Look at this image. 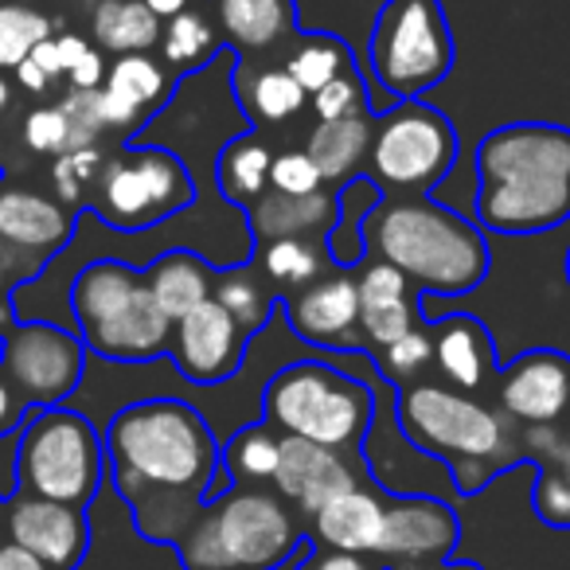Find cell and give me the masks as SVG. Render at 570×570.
Returning <instances> with one entry per match:
<instances>
[{"mask_svg":"<svg viewBox=\"0 0 570 570\" xmlns=\"http://www.w3.org/2000/svg\"><path fill=\"white\" fill-rule=\"evenodd\" d=\"M438 336H434V364L442 372V383L476 395L484 383L497 372V352H492L489 328L476 317H434Z\"/></svg>","mask_w":570,"mask_h":570,"instance_id":"7402d4cb","label":"cell"},{"mask_svg":"<svg viewBox=\"0 0 570 570\" xmlns=\"http://www.w3.org/2000/svg\"><path fill=\"white\" fill-rule=\"evenodd\" d=\"M215 40H219L215 24L196 9L173 17L165 24V32H160L165 59L173 67H180V71H196V67H204L207 59H212V51H215Z\"/></svg>","mask_w":570,"mask_h":570,"instance_id":"e575fe53","label":"cell"},{"mask_svg":"<svg viewBox=\"0 0 570 570\" xmlns=\"http://www.w3.org/2000/svg\"><path fill=\"white\" fill-rule=\"evenodd\" d=\"M4 535L28 547L51 570H79L90 551L87 508L28 497V492H17L4 504Z\"/></svg>","mask_w":570,"mask_h":570,"instance_id":"9a60e30c","label":"cell"},{"mask_svg":"<svg viewBox=\"0 0 570 570\" xmlns=\"http://www.w3.org/2000/svg\"><path fill=\"white\" fill-rule=\"evenodd\" d=\"M294 570H387L380 559H367V554L352 551H333V547H309L305 559Z\"/></svg>","mask_w":570,"mask_h":570,"instance_id":"ee69618b","label":"cell"},{"mask_svg":"<svg viewBox=\"0 0 570 570\" xmlns=\"http://www.w3.org/2000/svg\"><path fill=\"white\" fill-rule=\"evenodd\" d=\"M4 106H9V82L0 79V110H4Z\"/></svg>","mask_w":570,"mask_h":570,"instance_id":"11a10c76","label":"cell"},{"mask_svg":"<svg viewBox=\"0 0 570 570\" xmlns=\"http://www.w3.org/2000/svg\"><path fill=\"white\" fill-rule=\"evenodd\" d=\"M269 168H274L269 145L254 134H243L223 149L219 165H215V180L230 204L250 207L269 188Z\"/></svg>","mask_w":570,"mask_h":570,"instance_id":"f1b7e54d","label":"cell"},{"mask_svg":"<svg viewBox=\"0 0 570 570\" xmlns=\"http://www.w3.org/2000/svg\"><path fill=\"white\" fill-rule=\"evenodd\" d=\"M106 71H110V67H106L102 51L90 48L87 56H82L79 63H75L71 71H67V79H71L75 90H98L106 82Z\"/></svg>","mask_w":570,"mask_h":570,"instance_id":"7dc6e473","label":"cell"},{"mask_svg":"<svg viewBox=\"0 0 570 570\" xmlns=\"http://www.w3.org/2000/svg\"><path fill=\"white\" fill-rule=\"evenodd\" d=\"M269 484L285 504H294L313 520L325 504L356 489L360 476L344 453L302 442V438H282V458H277V473Z\"/></svg>","mask_w":570,"mask_h":570,"instance_id":"d6986e66","label":"cell"},{"mask_svg":"<svg viewBox=\"0 0 570 570\" xmlns=\"http://www.w3.org/2000/svg\"><path fill=\"white\" fill-rule=\"evenodd\" d=\"M28 414H32V411H28V403L17 395V387L9 383V375L0 372V438L24 426Z\"/></svg>","mask_w":570,"mask_h":570,"instance_id":"bcb514c9","label":"cell"},{"mask_svg":"<svg viewBox=\"0 0 570 570\" xmlns=\"http://www.w3.org/2000/svg\"><path fill=\"white\" fill-rule=\"evenodd\" d=\"M0 372L9 375L28 411H51L75 395L87 372V344L67 328L32 321L0 341Z\"/></svg>","mask_w":570,"mask_h":570,"instance_id":"7c38bea8","label":"cell"},{"mask_svg":"<svg viewBox=\"0 0 570 570\" xmlns=\"http://www.w3.org/2000/svg\"><path fill=\"white\" fill-rule=\"evenodd\" d=\"M196 204V184L176 153L134 145L102 160L95 180V212L118 230H149Z\"/></svg>","mask_w":570,"mask_h":570,"instance_id":"30bf717a","label":"cell"},{"mask_svg":"<svg viewBox=\"0 0 570 570\" xmlns=\"http://www.w3.org/2000/svg\"><path fill=\"white\" fill-rule=\"evenodd\" d=\"M567 282H570V250H567Z\"/></svg>","mask_w":570,"mask_h":570,"instance_id":"94428289","label":"cell"},{"mask_svg":"<svg viewBox=\"0 0 570 570\" xmlns=\"http://www.w3.org/2000/svg\"><path fill=\"white\" fill-rule=\"evenodd\" d=\"M212 297L238 321V328H243L246 336L262 333L269 313H274V297L262 289V282L250 274V269H227L223 277H215Z\"/></svg>","mask_w":570,"mask_h":570,"instance_id":"d6a6232c","label":"cell"},{"mask_svg":"<svg viewBox=\"0 0 570 570\" xmlns=\"http://www.w3.org/2000/svg\"><path fill=\"white\" fill-rule=\"evenodd\" d=\"M364 250L438 297H461L489 277L481 227L426 196H383L364 215Z\"/></svg>","mask_w":570,"mask_h":570,"instance_id":"3957f363","label":"cell"},{"mask_svg":"<svg viewBox=\"0 0 570 570\" xmlns=\"http://www.w3.org/2000/svg\"><path fill=\"white\" fill-rule=\"evenodd\" d=\"M285 321L313 348H364L356 277L321 274L285 302Z\"/></svg>","mask_w":570,"mask_h":570,"instance_id":"ac0fdd59","label":"cell"},{"mask_svg":"<svg viewBox=\"0 0 570 570\" xmlns=\"http://www.w3.org/2000/svg\"><path fill=\"white\" fill-rule=\"evenodd\" d=\"M277 458H282V434L269 422H254L223 445V473L230 489H258L274 481Z\"/></svg>","mask_w":570,"mask_h":570,"instance_id":"83f0119b","label":"cell"},{"mask_svg":"<svg viewBox=\"0 0 570 570\" xmlns=\"http://www.w3.org/2000/svg\"><path fill=\"white\" fill-rule=\"evenodd\" d=\"M0 570H51L43 559H36L28 547H20V543H12L9 535L0 539Z\"/></svg>","mask_w":570,"mask_h":570,"instance_id":"c3c4849f","label":"cell"},{"mask_svg":"<svg viewBox=\"0 0 570 570\" xmlns=\"http://www.w3.org/2000/svg\"><path fill=\"white\" fill-rule=\"evenodd\" d=\"M258 266L269 282L285 289H305L321 277V250L313 238H274L262 246Z\"/></svg>","mask_w":570,"mask_h":570,"instance_id":"836d02e7","label":"cell"},{"mask_svg":"<svg viewBox=\"0 0 570 570\" xmlns=\"http://www.w3.org/2000/svg\"><path fill=\"white\" fill-rule=\"evenodd\" d=\"M399 430L419 453L445 461L461 497H473L497 473L528 461L523 430L504 419L500 406L481 403L450 383L419 380L399 387Z\"/></svg>","mask_w":570,"mask_h":570,"instance_id":"277c9868","label":"cell"},{"mask_svg":"<svg viewBox=\"0 0 570 570\" xmlns=\"http://www.w3.org/2000/svg\"><path fill=\"white\" fill-rule=\"evenodd\" d=\"M383 520H387V497L356 484L352 492L336 497L333 504H325L313 515V539L321 547H333V551L380 559Z\"/></svg>","mask_w":570,"mask_h":570,"instance_id":"44dd1931","label":"cell"},{"mask_svg":"<svg viewBox=\"0 0 570 570\" xmlns=\"http://www.w3.org/2000/svg\"><path fill=\"white\" fill-rule=\"evenodd\" d=\"M531 508L547 528H570V484L554 469L539 465V476L531 484Z\"/></svg>","mask_w":570,"mask_h":570,"instance_id":"b9f144b4","label":"cell"},{"mask_svg":"<svg viewBox=\"0 0 570 570\" xmlns=\"http://www.w3.org/2000/svg\"><path fill=\"white\" fill-rule=\"evenodd\" d=\"M145 282H149L160 313H165L173 325L180 317H188L196 305L212 302V294H215L212 266L191 250H165L145 269Z\"/></svg>","mask_w":570,"mask_h":570,"instance_id":"d4e9b609","label":"cell"},{"mask_svg":"<svg viewBox=\"0 0 570 570\" xmlns=\"http://www.w3.org/2000/svg\"><path fill=\"white\" fill-rule=\"evenodd\" d=\"M95 40L110 56H145L160 43V20L141 0H102L90 17Z\"/></svg>","mask_w":570,"mask_h":570,"instance_id":"4316f807","label":"cell"},{"mask_svg":"<svg viewBox=\"0 0 570 570\" xmlns=\"http://www.w3.org/2000/svg\"><path fill=\"white\" fill-rule=\"evenodd\" d=\"M168 352H173L184 380L199 383V387H215V383L230 380L243 367L246 333L212 297V302L196 305L188 317L176 321Z\"/></svg>","mask_w":570,"mask_h":570,"instance_id":"2e32d148","label":"cell"},{"mask_svg":"<svg viewBox=\"0 0 570 570\" xmlns=\"http://www.w3.org/2000/svg\"><path fill=\"white\" fill-rule=\"evenodd\" d=\"M71 309L87 352L118 364H145L168 352L173 321L160 313L145 269L118 258H98L79 269L71 285Z\"/></svg>","mask_w":570,"mask_h":570,"instance_id":"8992f818","label":"cell"},{"mask_svg":"<svg viewBox=\"0 0 570 570\" xmlns=\"http://www.w3.org/2000/svg\"><path fill=\"white\" fill-rule=\"evenodd\" d=\"M313 114L317 121H336V118H352V114H367V87L364 75L352 67L341 79H333L325 90L313 95Z\"/></svg>","mask_w":570,"mask_h":570,"instance_id":"f35d334b","label":"cell"},{"mask_svg":"<svg viewBox=\"0 0 570 570\" xmlns=\"http://www.w3.org/2000/svg\"><path fill=\"white\" fill-rule=\"evenodd\" d=\"M56 43H59V59H63V75L71 71V67L79 63L90 48H95V43H90L87 36H79V32H59Z\"/></svg>","mask_w":570,"mask_h":570,"instance_id":"681fc988","label":"cell"},{"mask_svg":"<svg viewBox=\"0 0 570 570\" xmlns=\"http://www.w3.org/2000/svg\"><path fill=\"white\" fill-rule=\"evenodd\" d=\"M17 79H20V87L32 90V95H48V90H51V79L32 63V59H24V63L17 67Z\"/></svg>","mask_w":570,"mask_h":570,"instance_id":"816d5d0a","label":"cell"},{"mask_svg":"<svg viewBox=\"0 0 570 570\" xmlns=\"http://www.w3.org/2000/svg\"><path fill=\"white\" fill-rule=\"evenodd\" d=\"M141 4L157 20H173V17H180V12H188V0H141Z\"/></svg>","mask_w":570,"mask_h":570,"instance_id":"f5cc1de1","label":"cell"},{"mask_svg":"<svg viewBox=\"0 0 570 570\" xmlns=\"http://www.w3.org/2000/svg\"><path fill=\"white\" fill-rule=\"evenodd\" d=\"M98 114H102V126L106 129H141V118L145 110L141 106H134L126 95H118V90L110 87H98Z\"/></svg>","mask_w":570,"mask_h":570,"instance_id":"f6af8a7d","label":"cell"},{"mask_svg":"<svg viewBox=\"0 0 570 570\" xmlns=\"http://www.w3.org/2000/svg\"><path fill=\"white\" fill-rule=\"evenodd\" d=\"M458 160V129L442 110L419 102H395L383 110L372 137V176L387 191H430Z\"/></svg>","mask_w":570,"mask_h":570,"instance_id":"8fae6325","label":"cell"},{"mask_svg":"<svg viewBox=\"0 0 570 570\" xmlns=\"http://www.w3.org/2000/svg\"><path fill=\"white\" fill-rule=\"evenodd\" d=\"M570 219V129L512 121L476 145V227L543 235Z\"/></svg>","mask_w":570,"mask_h":570,"instance_id":"7a4b0ae2","label":"cell"},{"mask_svg":"<svg viewBox=\"0 0 570 570\" xmlns=\"http://www.w3.org/2000/svg\"><path fill=\"white\" fill-rule=\"evenodd\" d=\"M102 87L126 95L141 110H153V106H160L168 98V75L149 56H118L110 63V71H106Z\"/></svg>","mask_w":570,"mask_h":570,"instance_id":"d590c367","label":"cell"},{"mask_svg":"<svg viewBox=\"0 0 570 570\" xmlns=\"http://www.w3.org/2000/svg\"><path fill=\"white\" fill-rule=\"evenodd\" d=\"M356 289H360V333H364V344H375V352L403 341L414 328V302L406 297L411 282L391 262L383 258L367 262L356 274Z\"/></svg>","mask_w":570,"mask_h":570,"instance_id":"ffe728a7","label":"cell"},{"mask_svg":"<svg viewBox=\"0 0 570 570\" xmlns=\"http://www.w3.org/2000/svg\"><path fill=\"white\" fill-rule=\"evenodd\" d=\"M75 235V212L32 188H0V258H32L36 269L56 258Z\"/></svg>","mask_w":570,"mask_h":570,"instance_id":"e0dca14e","label":"cell"},{"mask_svg":"<svg viewBox=\"0 0 570 570\" xmlns=\"http://www.w3.org/2000/svg\"><path fill=\"white\" fill-rule=\"evenodd\" d=\"M372 79L391 102H419L453 71V36L442 0H387L367 40Z\"/></svg>","mask_w":570,"mask_h":570,"instance_id":"9c48e42d","label":"cell"},{"mask_svg":"<svg viewBox=\"0 0 570 570\" xmlns=\"http://www.w3.org/2000/svg\"><path fill=\"white\" fill-rule=\"evenodd\" d=\"M28 59H32V63L40 67V71L48 75L51 82H56L59 75H63V59H59V43H56V36H51V40H43L40 48H36Z\"/></svg>","mask_w":570,"mask_h":570,"instance_id":"f907efd6","label":"cell"},{"mask_svg":"<svg viewBox=\"0 0 570 570\" xmlns=\"http://www.w3.org/2000/svg\"><path fill=\"white\" fill-rule=\"evenodd\" d=\"M356 67V59H352V48L344 40H336V36H305L302 43L294 48V56L285 59V71L294 75L297 82H302L305 95H317V90H325L333 79H341L344 71H352Z\"/></svg>","mask_w":570,"mask_h":570,"instance_id":"f546056e","label":"cell"},{"mask_svg":"<svg viewBox=\"0 0 570 570\" xmlns=\"http://www.w3.org/2000/svg\"><path fill=\"white\" fill-rule=\"evenodd\" d=\"M262 414L282 438H302L348 458L364 450L375 399L367 383L336 372L325 360H297L266 383Z\"/></svg>","mask_w":570,"mask_h":570,"instance_id":"52a82bcc","label":"cell"},{"mask_svg":"<svg viewBox=\"0 0 570 570\" xmlns=\"http://www.w3.org/2000/svg\"><path fill=\"white\" fill-rule=\"evenodd\" d=\"M102 153L90 145V149H75V153H59L56 157V168H51V176H56V196L63 207H79L82 196H87V188H95L98 173H102Z\"/></svg>","mask_w":570,"mask_h":570,"instance_id":"74e56055","label":"cell"},{"mask_svg":"<svg viewBox=\"0 0 570 570\" xmlns=\"http://www.w3.org/2000/svg\"><path fill=\"white\" fill-rule=\"evenodd\" d=\"M523 458L547 465L570 484V422L567 426H539L523 430Z\"/></svg>","mask_w":570,"mask_h":570,"instance_id":"ab89813d","label":"cell"},{"mask_svg":"<svg viewBox=\"0 0 570 570\" xmlns=\"http://www.w3.org/2000/svg\"><path fill=\"white\" fill-rule=\"evenodd\" d=\"M305 102H309V95H305L302 82L285 71V67H266V71H258L243 87L246 114L258 121H269V126H274V121L297 118V114L305 110Z\"/></svg>","mask_w":570,"mask_h":570,"instance_id":"4dcf8cb0","label":"cell"},{"mask_svg":"<svg viewBox=\"0 0 570 570\" xmlns=\"http://www.w3.org/2000/svg\"><path fill=\"white\" fill-rule=\"evenodd\" d=\"M497 406L523 430L567 426L570 422V356L554 348H531L500 372Z\"/></svg>","mask_w":570,"mask_h":570,"instance_id":"4fadbf2b","label":"cell"},{"mask_svg":"<svg viewBox=\"0 0 570 570\" xmlns=\"http://www.w3.org/2000/svg\"><path fill=\"white\" fill-rule=\"evenodd\" d=\"M9 4H36V0H9Z\"/></svg>","mask_w":570,"mask_h":570,"instance_id":"680465c9","label":"cell"},{"mask_svg":"<svg viewBox=\"0 0 570 570\" xmlns=\"http://www.w3.org/2000/svg\"><path fill=\"white\" fill-rule=\"evenodd\" d=\"M403 570H438V567H403Z\"/></svg>","mask_w":570,"mask_h":570,"instance_id":"91938a15","label":"cell"},{"mask_svg":"<svg viewBox=\"0 0 570 570\" xmlns=\"http://www.w3.org/2000/svg\"><path fill=\"white\" fill-rule=\"evenodd\" d=\"M106 473L149 543L176 547L223 473V450L196 406L145 399L110 419Z\"/></svg>","mask_w":570,"mask_h":570,"instance_id":"6da1fadb","label":"cell"},{"mask_svg":"<svg viewBox=\"0 0 570 570\" xmlns=\"http://www.w3.org/2000/svg\"><path fill=\"white\" fill-rule=\"evenodd\" d=\"M372 137H375L372 114L317 121L305 153H309V160L317 165L321 180H356L364 160L372 157Z\"/></svg>","mask_w":570,"mask_h":570,"instance_id":"484cf974","label":"cell"},{"mask_svg":"<svg viewBox=\"0 0 570 570\" xmlns=\"http://www.w3.org/2000/svg\"><path fill=\"white\" fill-rule=\"evenodd\" d=\"M0 531H4V500H0ZM4 539V535H0Z\"/></svg>","mask_w":570,"mask_h":570,"instance_id":"6f0895ef","label":"cell"},{"mask_svg":"<svg viewBox=\"0 0 570 570\" xmlns=\"http://www.w3.org/2000/svg\"><path fill=\"white\" fill-rule=\"evenodd\" d=\"M56 36V20L36 4H9L0 0V67L17 71L43 40Z\"/></svg>","mask_w":570,"mask_h":570,"instance_id":"1f68e13d","label":"cell"},{"mask_svg":"<svg viewBox=\"0 0 570 570\" xmlns=\"http://www.w3.org/2000/svg\"><path fill=\"white\" fill-rule=\"evenodd\" d=\"M102 481L106 445L90 419L67 406L28 414L17 445V492L87 508Z\"/></svg>","mask_w":570,"mask_h":570,"instance_id":"ba28073f","label":"cell"},{"mask_svg":"<svg viewBox=\"0 0 570 570\" xmlns=\"http://www.w3.org/2000/svg\"><path fill=\"white\" fill-rule=\"evenodd\" d=\"M461 539V523L445 500L438 497H387V520H383L380 562L383 567H442L450 562Z\"/></svg>","mask_w":570,"mask_h":570,"instance_id":"5bb4252c","label":"cell"},{"mask_svg":"<svg viewBox=\"0 0 570 570\" xmlns=\"http://www.w3.org/2000/svg\"><path fill=\"white\" fill-rule=\"evenodd\" d=\"M246 223L258 246L274 243V238H313L336 227V196L333 191H313V196H285V191L266 188L250 207H246Z\"/></svg>","mask_w":570,"mask_h":570,"instance_id":"603a6c76","label":"cell"},{"mask_svg":"<svg viewBox=\"0 0 570 570\" xmlns=\"http://www.w3.org/2000/svg\"><path fill=\"white\" fill-rule=\"evenodd\" d=\"M9 282H12V277H9V266H4V258H0V289H4Z\"/></svg>","mask_w":570,"mask_h":570,"instance_id":"9f6ffc18","label":"cell"},{"mask_svg":"<svg viewBox=\"0 0 570 570\" xmlns=\"http://www.w3.org/2000/svg\"><path fill=\"white\" fill-rule=\"evenodd\" d=\"M215 17V32L238 51H269L297 32L294 0H207Z\"/></svg>","mask_w":570,"mask_h":570,"instance_id":"cb8c5ba5","label":"cell"},{"mask_svg":"<svg viewBox=\"0 0 570 570\" xmlns=\"http://www.w3.org/2000/svg\"><path fill=\"white\" fill-rule=\"evenodd\" d=\"M17 325H20V321H17V309H12V297L0 289V341H4V336H9Z\"/></svg>","mask_w":570,"mask_h":570,"instance_id":"db71d44e","label":"cell"},{"mask_svg":"<svg viewBox=\"0 0 570 570\" xmlns=\"http://www.w3.org/2000/svg\"><path fill=\"white\" fill-rule=\"evenodd\" d=\"M305 551L297 515L266 489H227L176 539L184 570H277Z\"/></svg>","mask_w":570,"mask_h":570,"instance_id":"5b68a950","label":"cell"},{"mask_svg":"<svg viewBox=\"0 0 570 570\" xmlns=\"http://www.w3.org/2000/svg\"><path fill=\"white\" fill-rule=\"evenodd\" d=\"M269 188L285 191V196H313L325 188L317 165L309 160V153H277L274 168H269Z\"/></svg>","mask_w":570,"mask_h":570,"instance_id":"60d3db41","label":"cell"},{"mask_svg":"<svg viewBox=\"0 0 570 570\" xmlns=\"http://www.w3.org/2000/svg\"><path fill=\"white\" fill-rule=\"evenodd\" d=\"M375 360L383 364V375H387L395 387H411V383H419V375L434 364V336L422 333V328H411L403 341L380 348Z\"/></svg>","mask_w":570,"mask_h":570,"instance_id":"8d00e7d4","label":"cell"},{"mask_svg":"<svg viewBox=\"0 0 570 570\" xmlns=\"http://www.w3.org/2000/svg\"><path fill=\"white\" fill-rule=\"evenodd\" d=\"M67 141H71V126L59 106H43L24 118V145L32 153H67Z\"/></svg>","mask_w":570,"mask_h":570,"instance_id":"7bdbcfd3","label":"cell"}]
</instances>
